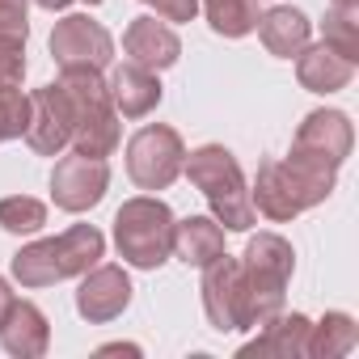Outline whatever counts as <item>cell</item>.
I'll return each mask as SVG.
<instances>
[{
  "label": "cell",
  "mask_w": 359,
  "mask_h": 359,
  "mask_svg": "<svg viewBox=\"0 0 359 359\" xmlns=\"http://www.w3.org/2000/svg\"><path fill=\"white\" fill-rule=\"evenodd\" d=\"M338 169H342L338 161H330V156H321L313 148L292 144L287 161H262L258 165L250 203L266 220H292V216H300V212H309V208L330 199Z\"/></svg>",
  "instance_id": "6da1fadb"
},
{
  "label": "cell",
  "mask_w": 359,
  "mask_h": 359,
  "mask_svg": "<svg viewBox=\"0 0 359 359\" xmlns=\"http://www.w3.org/2000/svg\"><path fill=\"white\" fill-rule=\"evenodd\" d=\"M187 177L203 191L212 216L220 229H233V233H245L254 224V203H250V191H245V173L237 165V156L224 148V144H203L195 148L187 161H182Z\"/></svg>",
  "instance_id": "7a4b0ae2"
},
{
  "label": "cell",
  "mask_w": 359,
  "mask_h": 359,
  "mask_svg": "<svg viewBox=\"0 0 359 359\" xmlns=\"http://www.w3.org/2000/svg\"><path fill=\"white\" fill-rule=\"evenodd\" d=\"M102 254H106V237L93 224H72L68 233L51 241H34L22 254H13V275L22 287H51L60 279L85 275L89 266H97Z\"/></svg>",
  "instance_id": "3957f363"
},
{
  "label": "cell",
  "mask_w": 359,
  "mask_h": 359,
  "mask_svg": "<svg viewBox=\"0 0 359 359\" xmlns=\"http://www.w3.org/2000/svg\"><path fill=\"white\" fill-rule=\"evenodd\" d=\"M296 254L279 233H258L245 245L241 279H245V330H262L283 313V287L292 279Z\"/></svg>",
  "instance_id": "277c9868"
},
{
  "label": "cell",
  "mask_w": 359,
  "mask_h": 359,
  "mask_svg": "<svg viewBox=\"0 0 359 359\" xmlns=\"http://www.w3.org/2000/svg\"><path fill=\"white\" fill-rule=\"evenodd\" d=\"M60 89L72 102V144L85 156H110L118 148V110L106 81L93 68H64Z\"/></svg>",
  "instance_id": "5b68a950"
},
{
  "label": "cell",
  "mask_w": 359,
  "mask_h": 359,
  "mask_svg": "<svg viewBox=\"0 0 359 359\" xmlns=\"http://www.w3.org/2000/svg\"><path fill=\"white\" fill-rule=\"evenodd\" d=\"M173 229H177L173 212L161 199H148V195L127 199L114 212V245L140 271H156L173 254Z\"/></svg>",
  "instance_id": "8992f818"
},
{
  "label": "cell",
  "mask_w": 359,
  "mask_h": 359,
  "mask_svg": "<svg viewBox=\"0 0 359 359\" xmlns=\"http://www.w3.org/2000/svg\"><path fill=\"white\" fill-rule=\"evenodd\" d=\"M187 161V144L173 127H144L127 144V173L140 191H165Z\"/></svg>",
  "instance_id": "52a82bcc"
},
{
  "label": "cell",
  "mask_w": 359,
  "mask_h": 359,
  "mask_svg": "<svg viewBox=\"0 0 359 359\" xmlns=\"http://www.w3.org/2000/svg\"><path fill=\"white\" fill-rule=\"evenodd\" d=\"M51 55H55L60 68H93V72H102L114 60V39L89 13H72V18L55 22V30H51Z\"/></svg>",
  "instance_id": "ba28073f"
},
{
  "label": "cell",
  "mask_w": 359,
  "mask_h": 359,
  "mask_svg": "<svg viewBox=\"0 0 359 359\" xmlns=\"http://www.w3.org/2000/svg\"><path fill=\"white\" fill-rule=\"evenodd\" d=\"M203 313L208 321L224 334V330H245V279H241V262L220 254L203 266Z\"/></svg>",
  "instance_id": "9c48e42d"
},
{
  "label": "cell",
  "mask_w": 359,
  "mask_h": 359,
  "mask_svg": "<svg viewBox=\"0 0 359 359\" xmlns=\"http://www.w3.org/2000/svg\"><path fill=\"white\" fill-rule=\"evenodd\" d=\"M26 144L39 156H60L72 144V102L55 85H43L30 93V118H26Z\"/></svg>",
  "instance_id": "30bf717a"
},
{
  "label": "cell",
  "mask_w": 359,
  "mask_h": 359,
  "mask_svg": "<svg viewBox=\"0 0 359 359\" xmlns=\"http://www.w3.org/2000/svg\"><path fill=\"white\" fill-rule=\"evenodd\" d=\"M110 187V169L102 156H85V152H72L55 165L51 173V199L55 208L64 212H89L93 203H102Z\"/></svg>",
  "instance_id": "8fae6325"
},
{
  "label": "cell",
  "mask_w": 359,
  "mask_h": 359,
  "mask_svg": "<svg viewBox=\"0 0 359 359\" xmlns=\"http://www.w3.org/2000/svg\"><path fill=\"white\" fill-rule=\"evenodd\" d=\"M127 304H131V279H127L123 266H89V271H85L81 292H76V309H81L85 321L106 325V321H114Z\"/></svg>",
  "instance_id": "7c38bea8"
},
{
  "label": "cell",
  "mask_w": 359,
  "mask_h": 359,
  "mask_svg": "<svg viewBox=\"0 0 359 359\" xmlns=\"http://www.w3.org/2000/svg\"><path fill=\"white\" fill-rule=\"evenodd\" d=\"M123 51H127L131 64L161 72V68L177 64L182 43H177V34H173L165 22H156V18H135V22L127 26V34H123Z\"/></svg>",
  "instance_id": "4fadbf2b"
},
{
  "label": "cell",
  "mask_w": 359,
  "mask_h": 359,
  "mask_svg": "<svg viewBox=\"0 0 359 359\" xmlns=\"http://www.w3.org/2000/svg\"><path fill=\"white\" fill-rule=\"evenodd\" d=\"M0 342H5V351L18 355V359H39V355H47L51 325H47L43 309L30 304V300H13L9 313H5V321H0Z\"/></svg>",
  "instance_id": "5bb4252c"
},
{
  "label": "cell",
  "mask_w": 359,
  "mask_h": 359,
  "mask_svg": "<svg viewBox=\"0 0 359 359\" xmlns=\"http://www.w3.org/2000/svg\"><path fill=\"white\" fill-rule=\"evenodd\" d=\"M106 89H110L114 110L127 114V118H144V114H152L161 106V81H156V72L152 68H140L131 60L114 68V76H110Z\"/></svg>",
  "instance_id": "9a60e30c"
},
{
  "label": "cell",
  "mask_w": 359,
  "mask_h": 359,
  "mask_svg": "<svg viewBox=\"0 0 359 359\" xmlns=\"http://www.w3.org/2000/svg\"><path fill=\"white\" fill-rule=\"evenodd\" d=\"M292 144H300V148H313V152H321V156H330V161H346L351 156V144H355V131H351V118L342 114V110H313V114H304V123L296 127V140Z\"/></svg>",
  "instance_id": "2e32d148"
},
{
  "label": "cell",
  "mask_w": 359,
  "mask_h": 359,
  "mask_svg": "<svg viewBox=\"0 0 359 359\" xmlns=\"http://www.w3.org/2000/svg\"><path fill=\"white\" fill-rule=\"evenodd\" d=\"M254 30H258L262 47H266L271 55H279V60H296V55L309 47V34H313L309 18H304L300 9H287V5H279V9H271V13H262Z\"/></svg>",
  "instance_id": "e0dca14e"
},
{
  "label": "cell",
  "mask_w": 359,
  "mask_h": 359,
  "mask_svg": "<svg viewBox=\"0 0 359 359\" xmlns=\"http://www.w3.org/2000/svg\"><path fill=\"white\" fill-rule=\"evenodd\" d=\"M296 76H300V85H304L309 93H338V89L351 85L355 64L342 60L334 47L321 43V47H304V51L296 55Z\"/></svg>",
  "instance_id": "ac0fdd59"
},
{
  "label": "cell",
  "mask_w": 359,
  "mask_h": 359,
  "mask_svg": "<svg viewBox=\"0 0 359 359\" xmlns=\"http://www.w3.org/2000/svg\"><path fill=\"white\" fill-rule=\"evenodd\" d=\"M173 254L187 266H208L212 258L224 254V229L212 216H187L173 229Z\"/></svg>",
  "instance_id": "d6986e66"
},
{
  "label": "cell",
  "mask_w": 359,
  "mask_h": 359,
  "mask_svg": "<svg viewBox=\"0 0 359 359\" xmlns=\"http://www.w3.org/2000/svg\"><path fill=\"white\" fill-rule=\"evenodd\" d=\"M304 338H309V317L304 313H279L262 325V334L254 342L241 346V355H283V359H296L304 355Z\"/></svg>",
  "instance_id": "ffe728a7"
},
{
  "label": "cell",
  "mask_w": 359,
  "mask_h": 359,
  "mask_svg": "<svg viewBox=\"0 0 359 359\" xmlns=\"http://www.w3.org/2000/svg\"><path fill=\"white\" fill-rule=\"evenodd\" d=\"M359 330L346 313H325L317 325L309 321V338H304V355H317V359H338L355 346Z\"/></svg>",
  "instance_id": "44dd1931"
},
{
  "label": "cell",
  "mask_w": 359,
  "mask_h": 359,
  "mask_svg": "<svg viewBox=\"0 0 359 359\" xmlns=\"http://www.w3.org/2000/svg\"><path fill=\"white\" fill-rule=\"evenodd\" d=\"M208 26L224 39H245L258 26V0H199Z\"/></svg>",
  "instance_id": "7402d4cb"
},
{
  "label": "cell",
  "mask_w": 359,
  "mask_h": 359,
  "mask_svg": "<svg viewBox=\"0 0 359 359\" xmlns=\"http://www.w3.org/2000/svg\"><path fill=\"white\" fill-rule=\"evenodd\" d=\"M47 224V208L30 195H9L0 199V229L5 233H39Z\"/></svg>",
  "instance_id": "603a6c76"
},
{
  "label": "cell",
  "mask_w": 359,
  "mask_h": 359,
  "mask_svg": "<svg viewBox=\"0 0 359 359\" xmlns=\"http://www.w3.org/2000/svg\"><path fill=\"white\" fill-rule=\"evenodd\" d=\"M325 47H334L342 60H359V9H334L325 18Z\"/></svg>",
  "instance_id": "cb8c5ba5"
},
{
  "label": "cell",
  "mask_w": 359,
  "mask_h": 359,
  "mask_svg": "<svg viewBox=\"0 0 359 359\" xmlns=\"http://www.w3.org/2000/svg\"><path fill=\"white\" fill-rule=\"evenodd\" d=\"M26 118H30V97L22 93V85H0V144L26 135Z\"/></svg>",
  "instance_id": "d4e9b609"
},
{
  "label": "cell",
  "mask_w": 359,
  "mask_h": 359,
  "mask_svg": "<svg viewBox=\"0 0 359 359\" xmlns=\"http://www.w3.org/2000/svg\"><path fill=\"white\" fill-rule=\"evenodd\" d=\"M26 76V43L0 39V85H22Z\"/></svg>",
  "instance_id": "484cf974"
},
{
  "label": "cell",
  "mask_w": 359,
  "mask_h": 359,
  "mask_svg": "<svg viewBox=\"0 0 359 359\" xmlns=\"http://www.w3.org/2000/svg\"><path fill=\"white\" fill-rule=\"evenodd\" d=\"M26 0H0V39H22L26 43Z\"/></svg>",
  "instance_id": "4316f807"
},
{
  "label": "cell",
  "mask_w": 359,
  "mask_h": 359,
  "mask_svg": "<svg viewBox=\"0 0 359 359\" xmlns=\"http://www.w3.org/2000/svg\"><path fill=\"white\" fill-rule=\"evenodd\" d=\"M144 5H152L161 22H195L199 13V0H144Z\"/></svg>",
  "instance_id": "83f0119b"
},
{
  "label": "cell",
  "mask_w": 359,
  "mask_h": 359,
  "mask_svg": "<svg viewBox=\"0 0 359 359\" xmlns=\"http://www.w3.org/2000/svg\"><path fill=\"white\" fill-rule=\"evenodd\" d=\"M13 300H18V296L9 292V283H5V279H0V321H5V313H9V304H13Z\"/></svg>",
  "instance_id": "f1b7e54d"
},
{
  "label": "cell",
  "mask_w": 359,
  "mask_h": 359,
  "mask_svg": "<svg viewBox=\"0 0 359 359\" xmlns=\"http://www.w3.org/2000/svg\"><path fill=\"white\" fill-rule=\"evenodd\" d=\"M34 5H43V9H51V13H55V9H68L72 0H34Z\"/></svg>",
  "instance_id": "f546056e"
},
{
  "label": "cell",
  "mask_w": 359,
  "mask_h": 359,
  "mask_svg": "<svg viewBox=\"0 0 359 359\" xmlns=\"http://www.w3.org/2000/svg\"><path fill=\"white\" fill-rule=\"evenodd\" d=\"M334 9H359V0H334Z\"/></svg>",
  "instance_id": "4dcf8cb0"
}]
</instances>
